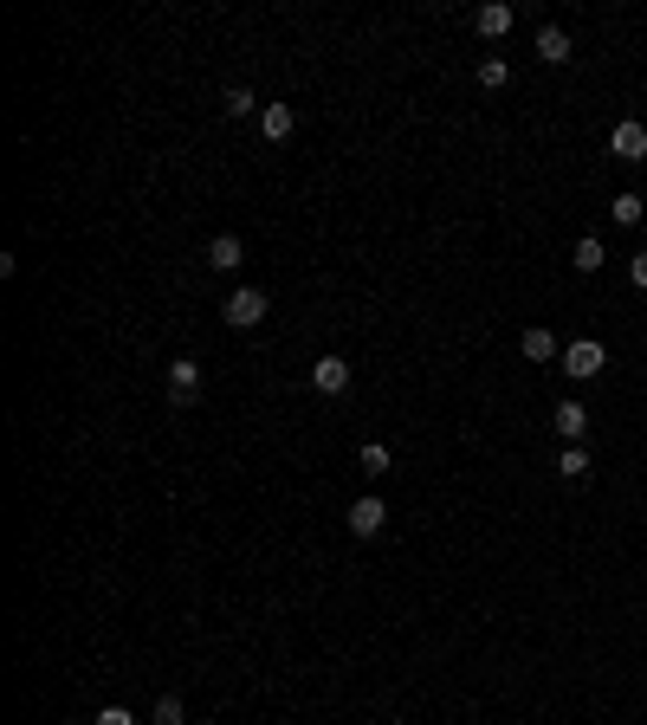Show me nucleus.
Wrapping results in <instances>:
<instances>
[{
	"label": "nucleus",
	"instance_id": "1",
	"mask_svg": "<svg viewBox=\"0 0 647 725\" xmlns=\"http://www.w3.org/2000/svg\"><path fill=\"white\" fill-rule=\"evenodd\" d=\"M272 298L259 292V285H240V292H227V305H220V318L233 324V331H253V324H266Z\"/></svg>",
	"mask_w": 647,
	"mask_h": 725
},
{
	"label": "nucleus",
	"instance_id": "2",
	"mask_svg": "<svg viewBox=\"0 0 647 725\" xmlns=\"http://www.w3.org/2000/svg\"><path fill=\"white\" fill-rule=\"evenodd\" d=\"M563 369H570L576 382H589V376H602V369H609V350H602L596 337H576V344L563 350Z\"/></svg>",
	"mask_w": 647,
	"mask_h": 725
},
{
	"label": "nucleus",
	"instance_id": "3",
	"mask_svg": "<svg viewBox=\"0 0 647 725\" xmlns=\"http://www.w3.org/2000/svg\"><path fill=\"white\" fill-rule=\"evenodd\" d=\"M609 156L615 162H647V123H635V117L615 123L609 130Z\"/></svg>",
	"mask_w": 647,
	"mask_h": 725
},
{
	"label": "nucleus",
	"instance_id": "4",
	"mask_svg": "<svg viewBox=\"0 0 647 725\" xmlns=\"http://www.w3.org/2000/svg\"><path fill=\"white\" fill-rule=\"evenodd\" d=\"M382 525H389V505H382L376 492H363V499H350V538H376Z\"/></svg>",
	"mask_w": 647,
	"mask_h": 725
},
{
	"label": "nucleus",
	"instance_id": "5",
	"mask_svg": "<svg viewBox=\"0 0 647 725\" xmlns=\"http://www.w3.org/2000/svg\"><path fill=\"white\" fill-rule=\"evenodd\" d=\"M188 395H201V363H195V357H175V363H169V402L182 408Z\"/></svg>",
	"mask_w": 647,
	"mask_h": 725
},
{
	"label": "nucleus",
	"instance_id": "6",
	"mask_svg": "<svg viewBox=\"0 0 647 725\" xmlns=\"http://www.w3.org/2000/svg\"><path fill=\"white\" fill-rule=\"evenodd\" d=\"M311 389H318V395H343V389H350V363H343V357H318V363H311Z\"/></svg>",
	"mask_w": 647,
	"mask_h": 725
},
{
	"label": "nucleus",
	"instance_id": "7",
	"mask_svg": "<svg viewBox=\"0 0 647 725\" xmlns=\"http://www.w3.org/2000/svg\"><path fill=\"white\" fill-rule=\"evenodd\" d=\"M512 20H518V13H512V7H505V0H486V7H479V13H473V26H479V39H505V33H512Z\"/></svg>",
	"mask_w": 647,
	"mask_h": 725
},
{
	"label": "nucleus",
	"instance_id": "8",
	"mask_svg": "<svg viewBox=\"0 0 647 725\" xmlns=\"http://www.w3.org/2000/svg\"><path fill=\"white\" fill-rule=\"evenodd\" d=\"M240 259H246L240 234H214V240H208V266H214V272H240Z\"/></svg>",
	"mask_w": 647,
	"mask_h": 725
},
{
	"label": "nucleus",
	"instance_id": "9",
	"mask_svg": "<svg viewBox=\"0 0 647 725\" xmlns=\"http://www.w3.org/2000/svg\"><path fill=\"white\" fill-rule=\"evenodd\" d=\"M259 130H266V143H285V136L298 130V111L292 104H266V111H259Z\"/></svg>",
	"mask_w": 647,
	"mask_h": 725
},
{
	"label": "nucleus",
	"instance_id": "10",
	"mask_svg": "<svg viewBox=\"0 0 647 725\" xmlns=\"http://www.w3.org/2000/svg\"><path fill=\"white\" fill-rule=\"evenodd\" d=\"M557 434L576 447V441L589 434V408H583V402H557Z\"/></svg>",
	"mask_w": 647,
	"mask_h": 725
},
{
	"label": "nucleus",
	"instance_id": "11",
	"mask_svg": "<svg viewBox=\"0 0 647 725\" xmlns=\"http://www.w3.org/2000/svg\"><path fill=\"white\" fill-rule=\"evenodd\" d=\"M538 59L544 65H563V59H570V33H563V26H538Z\"/></svg>",
	"mask_w": 647,
	"mask_h": 725
},
{
	"label": "nucleus",
	"instance_id": "12",
	"mask_svg": "<svg viewBox=\"0 0 647 725\" xmlns=\"http://www.w3.org/2000/svg\"><path fill=\"white\" fill-rule=\"evenodd\" d=\"M570 266H576V272H602V266H609V253H602V240H596V234H583V240L570 246Z\"/></svg>",
	"mask_w": 647,
	"mask_h": 725
},
{
	"label": "nucleus",
	"instance_id": "13",
	"mask_svg": "<svg viewBox=\"0 0 647 725\" xmlns=\"http://www.w3.org/2000/svg\"><path fill=\"white\" fill-rule=\"evenodd\" d=\"M609 214H615V227H641V214H647V201L635 195V188H622V195L609 201Z\"/></svg>",
	"mask_w": 647,
	"mask_h": 725
},
{
	"label": "nucleus",
	"instance_id": "14",
	"mask_svg": "<svg viewBox=\"0 0 647 725\" xmlns=\"http://www.w3.org/2000/svg\"><path fill=\"white\" fill-rule=\"evenodd\" d=\"M557 473H563V480H583V473H589V447L583 441L563 447V454H557Z\"/></svg>",
	"mask_w": 647,
	"mask_h": 725
},
{
	"label": "nucleus",
	"instance_id": "15",
	"mask_svg": "<svg viewBox=\"0 0 647 725\" xmlns=\"http://www.w3.org/2000/svg\"><path fill=\"white\" fill-rule=\"evenodd\" d=\"M356 460H363V473H369V480H382V473L395 467V460H389V447H382V441H363V454H356Z\"/></svg>",
	"mask_w": 647,
	"mask_h": 725
},
{
	"label": "nucleus",
	"instance_id": "16",
	"mask_svg": "<svg viewBox=\"0 0 647 725\" xmlns=\"http://www.w3.org/2000/svg\"><path fill=\"white\" fill-rule=\"evenodd\" d=\"M518 350H525L531 363H550V357H557V337H550V331H525V344H518Z\"/></svg>",
	"mask_w": 647,
	"mask_h": 725
},
{
	"label": "nucleus",
	"instance_id": "17",
	"mask_svg": "<svg viewBox=\"0 0 647 725\" xmlns=\"http://www.w3.org/2000/svg\"><path fill=\"white\" fill-rule=\"evenodd\" d=\"M479 85H486V91H505V85H512V65H505V59H479Z\"/></svg>",
	"mask_w": 647,
	"mask_h": 725
},
{
	"label": "nucleus",
	"instance_id": "18",
	"mask_svg": "<svg viewBox=\"0 0 647 725\" xmlns=\"http://www.w3.org/2000/svg\"><path fill=\"white\" fill-rule=\"evenodd\" d=\"M156 725H188V706L175 700V693H162L156 700Z\"/></svg>",
	"mask_w": 647,
	"mask_h": 725
},
{
	"label": "nucleus",
	"instance_id": "19",
	"mask_svg": "<svg viewBox=\"0 0 647 725\" xmlns=\"http://www.w3.org/2000/svg\"><path fill=\"white\" fill-rule=\"evenodd\" d=\"M220 111H227V117H246V111H253V91H246V85H233L227 98H220Z\"/></svg>",
	"mask_w": 647,
	"mask_h": 725
},
{
	"label": "nucleus",
	"instance_id": "20",
	"mask_svg": "<svg viewBox=\"0 0 647 725\" xmlns=\"http://www.w3.org/2000/svg\"><path fill=\"white\" fill-rule=\"evenodd\" d=\"M91 725H136V713H123V706H104V713L91 719Z\"/></svg>",
	"mask_w": 647,
	"mask_h": 725
},
{
	"label": "nucleus",
	"instance_id": "21",
	"mask_svg": "<svg viewBox=\"0 0 647 725\" xmlns=\"http://www.w3.org/2000/svg\"><path fill=\"white\" fill-rule=\"evenodd\" d=\"M628 279H635L641 292H647V253H635V259H628Z\"/></svg>",
	"mask_w": 647,
	"mask_h": 725
}]
</instances>
